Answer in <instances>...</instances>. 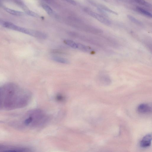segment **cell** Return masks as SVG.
Masks as SVG:
<instances>
[{
	"label": "cell",
	"instance_id": "obj_14",
	"mask_svg": "<svg viewBox=\"0 0 152 152\" xmlns=\"http://www.w3.org/2000/svg\"><path fill=\"white\" fill-rule=\"evenodd\" d=\"M66 1H67L70 3L71 4L75 5L76 4V3L75 1H74L73 0H65Z\"/></svg>",
	"mask_w": 152,
	"mask_h": 152
},
{
	"label": "cell",
	"instance_id": "obj_11",
	"mask_svg": "<svg viewBox=\"0 0 152 152\" xmlns=\"http://www.w3.org/2000/svg\"><path fill=\"white\" fill-rule=\"evenodd\" d=\"M42 6L48 14L51 15L53 13V10L49 6L45 4H43L42 5Z\"/></svg>",
	"mask_w": 152,
	"mask_h": 152
},
{
	"label": "cell",
	"instance_id": "obj_8",
	"mask_svg": "<svg viewBox=\"0 0 152 152\" xmlns=\"http://www.w3.org/2000/svg\"><path fill=\"white\" fill-rule=\"evenodd\" d=\"M136 9L142 15L150 18L152 17V15L151 13L143 8L139 7H137Z\"/></svg>",
	"mask_w": 152,
	"mask_h": 152
},
{
	"label": "cell",
	"instance_id": "obj_4",
	"mask_svg": "<svg viewBox=\"0 0 152 152\" xmlns=\"http://www.w3.org/2000/svg\"><path fill=\"white\" fill-rule=\"evenodd\" d=\"M152 140L151 134H149L144 137L140 142V146L143 148L149 147L151 144Z\"/></svg>",
	"mask_w": 152,
	"mask_h": 152
},
{
	"label": "cell",
	"instance_id": "obj_2",
	"mask_svg": "<svg viewBox=\"0 0 152 152\" xmlns=\"http://www.w3.org/2000/svg\"><path fill=\"white\" fill-rule=\"evenodd\" d=\"M85 10L88 15L101 23L107 25H109L111 23L110 21L100 14L88 8L85 9Z\"/></svg>",
	"mask_w": 152,
	"mask_h": 152
},
{
	"label": "cell",
	"instance_id": "obj_1",
	"mask_svg": "<svg viewBox=\"0 0 152 152\" xmlns=\"http://www.w3.org/2000/svg\"><path fill=\"white\" fill-rule=\"evenodd\" d=\"M30 115L25 121L27 125L31 124L33 126L39 127L46 122L47 116L44 112L39 109H34L31 112Z\"/></svg>",
	"mask_w": 152,
	"mask_h": 152
},
{
	"label": "cell",
	"instance_id": "obj_6",
	"mask_svg": "<svg viewBox=\"0 0 152 152\" xmlns=\"http://www.w3.org/2000/svg\"><path fill=\"white\" fill-rule=\"evenodd\" d=\"M52 59L54 61L61 63L67 64L69 63L67 59L59 56H53L52 57Z\"/></svg>",
	"mask_w": 152,
	"mask_h": 152
},
{
	"label": "cell",
	"instance_id": "obj_12",
	"mask_svg": "<svg viewBox=\"0 0 152 152\" xmlns=\"http://www.w3.org/2000/svg\"><path fill=\"white\" fill-rule=\"evenodd\" d=\"M128 17L131 21L139 25H141V23L140 22L133 17L132 16L130 15H128Z\"/></svg>",
	"mask_w": 152,
	"mask_h": 152
},
{
	"label": "cell",
	"instance_id": "obj_9",
	"mask_svg": "<svg viewBox=\"0 0 152 152\" xmlns=\"http://www.w3.org/2000/svg\"><path fill=\"white\" fill-rule=\"evenodd\" d=\"M64 42L67 45L74 48H77V43L74 41L69 39H65L64 41Z\"/></svg>",
	"mask_w": 152,
	"mask_h": 152
},
{
	"label": "cell",
	"instance_id": "obj_13",
	"mask_svg": "<svg viewBox=\"0 0 152 152\" xmlns=\"http://www.w3.org/2000/svg\"><path fill=\"white\" fill-rule=\"evenodd\" d=\"M26 13L28 15L31 16L37 17L38 15L35 13L30 11H26Z\"/></svg>",
	"mask_w": 152,
	"mask_h": 152
},
{
	"label": "cell",
	"instance_id": "obj_5",
	"mask_svg": "<svg viewBox=\"0 0 152 152\" xmlns=\"http://www.w3.org/2000/svg\"><path fill=\"white\" fill-rule=\"evenodd\" d=\"M77 49L86 53H90L93 51L91 47L80 43H77Z\"/></svg>",
	"mask_w": 152,
	"mask_h": 152
},
{
	"label": "cell",
	"instance_id": "obj_3",
	"mask_svg": "<svg viewBox=\"0 0 152 152\" xmlns=\"http://www.w3.org/2000/svg\"><path fill=\"white\" fill-rule=\"evenodd\" d=\"M138 112L141 114H148L152 111V106L151 104L147 103H142L137 107Z\"/></svg>",
	"mask_w": 152,
	"mask_h": 152
},
{
	"label": "cell",
	"instance_id": "obj_10",
	"mask_svg": "<svg viewBox=\"0 0 152 152\" xmlns=\"http://www.w3.org/2000/svg\"><path fill=\"white\" fill-rule=\"evenodd\" d=\"M137 3L147 7H150L151 5L145 0H134Z\"/></svg>",
	"mask_w": 152,
	"mask_h": 152
},
{
	"label": "cell",
	"instance_id": "obj_7",
	"mask_svg": "<svg viewBox=\"0 0 152 152\" xmlns=\"http://www.w3.org/2000/svg\"><path fill=\"white\" fill-rule=\"evenodd\" d=\"M4 10L8 13L16 16H21L23 14V12L21 11L12 10L8 8H5Z\"/></svg>",
	"mask_w": 152,
	"mask_h": 152
},
{
	"label": "cell",
	"instance_id": "obj_15",
	"mask_svg": "<svg viewBox=\"0 0 152 152\" xmlns=\"http://www.w3.org/2000/svg\"></svg>",
	"mask_w": 152,
	"mask_h": 152
}]
</instances>
